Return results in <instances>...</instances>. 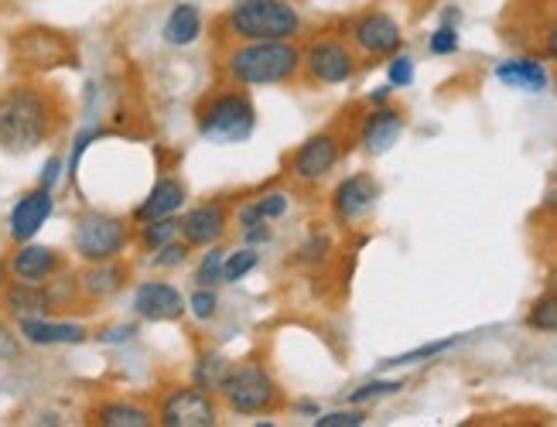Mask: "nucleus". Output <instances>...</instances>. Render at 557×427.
Masks as SVG:
<instances>
[{"label": "nucleus", "instance_id": "12", "mask_svg": "<svg viewBox=\"0 0 557 427\" xmlns=\"http://www.w3.org/2000/svg\"><path fill=\"white\" fill-rule=\"evenodd\" d=\"M376 202H380V181L370 172H356L332 188L329 209L338 226H359L362 219L373 216Z\"/></svg>", "mask_w": 557, "mask_h": 427}, {"label": "nucleus", "instance_id": "26", "mask_svg": "<svg viewBox=\"0 0 557 427\" xmlns=\"http://www.w3.org/2000/svg\"><path fill=\"white\" fill-rule=\"evenodd\" d=\"M230 369H233V360H230V355L209 349V352L199 355L196 366H191V384L202 387V390H209V393H220V387H223V379L230 376Z\"/></svg>", "mask_w": 557, "mask_h": 427}, {"label": "nucleus", "instance_id": "40", "mask_svg": "<svg viewBox=\"0 0 557 427\" xmlns=\"http://www.w3.org/2000/svg\"><path fill=\"white\" fill-rule=\"evenodd\" d=\"M96 137H100V130H83V134L76 137V145H72V161H69V175H72V178H76V172H79V161H83L86 148L92 145Z\"/></svg>", "mask_w": 557, "mask_h": 427}, {"label": "nucleus", "instance_id": "32", "mask_svg": "<svg viewBox=\"0 0 557 427\" xmlns=\"http://www.w3.org/2000/svg\"><path fill=\"white\" fill-rule=\"evenodd\" d=\"M400 390H404V379H370V384H362L349 393V403L352 407H362V403L380 400V397H394Z\"/></svg>", "mask_w": 557, "mask_h": 427}, {"label": "nucleus", "instance_id": "41", "mask_svg": "<svg viewBox=\"0 0 557 427\" xmlns=\"http://www.w3.org/2000/svg\"><path fill=\"white\" fill-rule=\"evenodd\" d=\"M325 253H329V240H325V236H319V233H314L311 240L301 247V260H305V264H319V260H325Z\"/></svg>", "mask_w": 557, "mask_h": 427}, {"label": "nucleus", "instance_id": "8", "mask_svg": "<svg viewBox=\"0 0 557 427\" xmlns=\"http://www.w3.org/2000/svg\"><path fill=\"white\" fill-rule=\"evenodd\" d=\"M11 55L21 68H32V73H48V68L69 65L72 59H76L72 41L62 32L41 28V25L17 32L11 41Z\"/></svg>", "mask_w": 557, "mask_h": 427}, {"label": "nucleus", "instance_id": "19", "mask_svg": "<svg viewBox=\"0 0 557 427\" xmlns=\"http://www.w3.org/2000/svg\"><path fill=\"white\" fill-rule=\"evenodd\" d=\"M0 307L11 315V318H41V315H52V294H48L45 284H28V280H17L8 284L0 291Z\"/></svg>", "mask_w": 557, "mask_h": 427}, {"label": "nucleus", "instance_id": "9", "mask_svg": "<svg viewBox=\"0 0 557 427\" xmlns=\"http://www.w3.org/2000/svg\"><path fill=\"white\" fill-rule=\"evenodd\" d=\"M349 45L356 49V55L362 59H391L404 49V28L394 14L386 11H367L352 21L349 32Z\"/></svg>", "mask_w": 557, "mask_h": 427}, {"label": "nucleus", "instance_id": "33", "mask_svg": "<svg viewBox=\"0 0 557 427\" xmlns=\"http://www.w3.org/2000/svg\"><path fill=\"white\" fill-rule=\"evenodd\" d=\"M458 339H442V342H428V346H418V349H410V352H400L394 355V360H386L383 366H410V363H424V360H434V355H442L455 346Z\"/></svg>", "mask_w": 557, "mask_h": 427}, {"label": "nucleus", "instance_id": "25", "mask_svg": "<svg viewBox=\"0 0 557 427\" xmlns=\"http://www.w3.org/2000/svg\"><path fill=\"white\" fill-rule=\"evenodd\" d=\"M287 209H290L287 192H263L236 209V223H239V229L250 223H274V219L287 216Z\"/></svg>", "mask_w": 557, "mask_h": 427}, {"label": "nucleus", "instance_id": "10", "mask_svg": "<svg viewBox=\"0 0 557 427\" xmlns=\"http://www.w3.org/2000/svg\"><path fill=\"white\" fill-rule=\"evenodd\" d=\"M338 161H343V137L335 130H319L290 158V178L298 185H322Z\"/></svg>", "mask_w": 557, "mask_h": 427}, {"label": "nucleus", "instance_id": "22", "mask_svg": "<svg viewBox=\"0 0 557 427\" xmlns=\"http://www.w3.org/2000/svg\"><path fill=\"white\" fill-rule=\"evenodd\" d=\"M496 79L503 86H510V89H520V92H544L550 76H547V68L537 62V59H506L496 65Z\"/></svg>", "mask_w": 557, "mask_h": 427}, {"label": "nucleus", "instance_id": "1", "mask_svg": "<svg viewBox=\"0 0 557 427\" xmlns=\"http://www.w3.org/2000/svg\"><path fill=\"white\" fill-rule=\"evenodd\" d=\"M62 127V103L55 89L38 83H17L0 89V148L8 154H28L52 140Z\"/></svg>", "mask_w": 557, "mask_h": 427}, {"label": "nucleus", "instance_id": "16", "mask_svg": "<svg viewBox=\"0 0 557 427\" xmlns=\"http://www.w3.org/2000/svg\"><path fill=\"white\" fill-rule=\"evenodd\" d=\"M55 209V199H52V188H32V192H24L14 209H11V219H8V229H11V240L14 243H28L38 236V229L48 223Z\"/></svg>", "mask_w": 557, "mask_h": 427}, {"label": "nucleus", "instance_id": "11", "mask_svg": "<svg viewBox=\"0 0 557 427\" xmlns=\"http://www.w3.org/2000/svg\"><path fill=\"white\" fill-rule=\"evenodd\" d=\"M215 420H220V407H215L212 393L196 384L168 390L158 407V424L164 427H212Z\"/></svg>", "mask_w": 557, "mask_h": 427}, {"label": "nucleus", "instance_id": "47", "mask_svg": "<svg viewBox=\"0 0 557 427\" xmlns=\"http://www.w3.org/2000/svg\"><path fill=\"white\" fill-rule=\"evenodd\" d=\"M554 89H557V76H554Z\"/></svg>", "mask_w": 557, "mask_h": 427}, {"label": "nucleus", "instance_id": "38", "mask_svg": "<svg viewBox=\"0 0 557 427\" xmlns=\"http://www.w3.org/2000/svg\"><path fill=\"white\" fill-rule=\"evenodd\" d=\"M239 236H244L247 247H263V243L274 240V229H271V223H250V226L239 229Z\"/></svg>", "mask_w": 557, "mask_h": 427}, {"label": "nucleus", "instance_id": "30", "mask_svg": "<svg viewBox=\"0 0 557 427\" xmlns=\"http://www.w3.org/2000/svg\"><path fill=\"white\" fill-rule=\"evenodd\" d=\"M223 260H226V250H220V243L206 247V256L199 260V267H196L199 288H220V284H223Z\"/></svg>", "mask_w": 557, "mask_h": 427}, {"label": "nucleus", "instance_id": "15", "mask_svg": "<svg viewBox=\"0 0 557 427\" xmlns=\"http://www.w3.org/2000/svg\"><path fill=\"white\" fill-rule=\"evenodd\" d=\"M404 127H407V121H404L400 106H394V103L373 106L359 124V148L373 158H380L404 137Z\"/></svg>", "mask_w": 557, "mask_h": 427}, {"label": "nucleus", "instance_id": "35", "mask_svg": "<svg viewBox=\"0 0 557 427\" xmlns=\"http://www.w3.org/2000/svg\"><path fill=\"white\" fill-rule=\"evenodd\" d=\"M458 28L451 25V21H445V25H438L431 32V38H428V49H431V55H455L458 52Z\"/></svg>", "mask_w": 557, "mask_h": 427}, {"label": "nucleus", "instance_id": "45", "mask_svg": "<svg viewBox=\"0 0 557 427\" xmlns=\"http://www.w3.org/2000/svg\"><path fill=\"white\" fill-rule=\"evenodd\" d=\"M391 97H394V86L386 83V86H376V89L370 92L367 103H370V106H383V103H391Z\"/></svg>", "mask_w": 557, "mask_h": 427}, {"label": "nucleus", "instance_id": "14", "mask_svg": "<svg viewBox=\"0 0 557 427\" xmlns=\"http://www.w3.org/2000/svg\"><path fill=\"white\" fill-rule=\"evenodd\" d=\"M134 312L144 322H178L188 315V298L175 288L172 280H144L134 291Z\"/></svg>", "mask_w": 557, "mask_h": 427}, {"label": "nucleus", "instance_id": "34", "mask_svg": "<svg viewBox=\"0 0 557 427\" xmlns=\"http://www.w3.org/2000/svg\"><path fill=\"white\" fill-rule=\"evenodd\" d=\"M215 312H220V294L215 288H196L188 298V315L199 318V322H212Z\"/></svg>", "mask_w": 557, "mask_h": 427}, {"label": "nucleus", "instance_id": "4", "mask_svg": "<svg viewBox=\"0 0 557 427\" xmlns=\"http://www.w3.org/2000/svg\"><path fill=\"white\" fill-rule=\"evenodd\" d=\"M223 25L236 41H295L301 11L290 0H236Z\"/></svg>", "mask_w": 557, "mask_h": 427}, {"label": "nucleus", "instance_id": "7", "mask_svg": "<svg viewBox=\"0 0 557 427\" xmlns=\"http://www.w3.org/2000/svg\"><path fill=\"white\" fill-rule=\"evenodd\" d=\"M359 68V55L346 38L322 35L301 49V73L311 86H346Z\"/></svg>", "mask_w": 557, "mask_h": 427}, {"label": "nucleus", "instance_id": "46", "mask_svg": "<svg viewBox=\"0 0 557 427\" xmlns=\"http://www.w3.org/2000/svg\"><path fill=\"white\" fill-rule=\"evenodd\" d=\"M8 277H11V267H8V260H4V256H0V291H4V288H8Z\"/></svg>", "mask_w": 557, "mask_h": 427}, {"label": "nucleus", "instance_id": "29", "mask_svg": "<svg viewBox=\"0 0 557 427\" xmlns=\"http://www.w3.org/2000/svg\"><path fill=\"white\" fill-rule=\"evenodd\" d=\"M260 267V253H257V247H239V250H233V253H226V260H223V280L226 284H239L244 277H250L253 271Z\"/></svg>", "mask_w": 557, "mask_h": 427}, {"label": "nucleus", "instance_id": "5", "mask_svg": "<svg viewBox=\"0 0 557 427\" xmlns=\"http://www.w3.org/2000/svg\"><path fill=\"white\" fill-rule=\"evenodd\" d=\"M215 397H223L226 407L244 417H268L284 407L281 384L271 376V369L257 360L233 363L230 376L223 379V387Z\"/></svg>", "mask_w": 557, "mask_h": 427}, {"label": "nucleus", "instance_id": "36", "mask_svg": "<svg viewBox=\"0 0 557 427\" xmlns=\"http://www.w3.org/2000/svg\"><path fill=\"white\" fill-rule=\"evenodd\" d=\"M386 62H391V65H386V79H391L394 89H404V86L414 83V59H410L404 49L397 55H391Z\"/></svg>", "mask_w": 557, "mask_h": 427}, {"label": "nucleus", "instance_id": "42", "mask_svg": "<svg viewBox=\"0 0 557 427\" xmlns=\"http://www.w3.org/2000/svg\"><path fill=\"white\" fill-rule=\"evenodd\" d=\"M59 178H62V158L59 154H52L45 161V168H41V188H55L59 185Z\"/></svg>", "mask_w": 557, "mask_h": 427}, {"label": "nucleus", "instance_id": "39", "mask_svg": "<svg viewBox=\"0 0 557 427\" xmlns=\"http://www.w3.org/2000/svg\"><path fill=\"white\" fill-rule=\"evenodd\" d=\"M17 355H21V342H17V336L11 331V325H8V322H0V360L11 363V360H17Z\"/></svg>", "mask_w": 557, "mask_h": 427}, {"label": "nucleus", "instance_id": "24", "mask_svg": "<svg viewBox=\"0 0 557 427\" xmlns=\"http://www.w3.org/2000/svg\"><path fill=\"white\" fill-rule=\"evenodd\" d=\"M89 420L100 427H151L154 411L140 407V403H127V400H110V403H100V407L89 414Z\"/></svg>", "mask_w": 557, "mask_h": 427}, {"label": "nucleus", "instance_id": "20", "mask_svg": "<svg viewBox=\"0 0 557 427\" xmlns=\"http://www.w3.org/2000/svg\"><path fill=\"white\" fill-rule=\"evenodd\" d=\"M21 339H28L32 346H79L89 339V328L76 322H52L48 315L41 318H21L17 322Z\"/></svg>", "mask_w": 557, "mask_h": 427}, {"label": "nucleus", "instance_id": "17", "mask_svg": "<svg viewBox=\"0 0 557 427\" xmlns=\"http://www.w3.org/2000/svg\"><path fill=\"white\" fill-rule=\"evenodd\" d=\"M11 277L14 280H28V284H45L52 280L59 271H65V256L55 247H41L35 240L17 243V250L8 260Z\"/></svg>", "mask_w": 557, "mask_h": 427}, {"label": "nucleus", "instance_id": "43", "mask_svg": "<svg viewBox=\"0 0 557 427\" xmlns=\"http://www.w3.org/2000/svg\"><path fill=\"white\" fill-rule=\"evenodd\" d=\"M134 336H137V328H134V325H116V328L100 331V339H103V342H127V339H134Z\"/></svg>", "mask_w": 557, "mask_h": 427}, {"label": "nucleus", "instance_id": "37", "mask_svg": "<svg viewBox=\"0 0 557 427\" xmlns=\"http://www.w3.org/2000/svg\"><path fill=\"white\" fill-rule=\"evenodd\" d=\"M311 424H314V427H362V424H367V414H362L359 407H349V411L314 414Z\"/></svg>", "mask_w": 557, "mask_h": 427}, {"label": "nucleus", "instance_id": "3", "mask_svg": "<svg viewBox=\"0 0 557 427\" xmlns=\"http://www.w3.org/2000/svg\"><path fill=\"white\" fill-rule=\"evenodd\" d=\"M199 137L209 145H244L257 130V106L244 86H226L215 89L212 97L202 100L196 113Z\"/></svg>", "mask_w": 557, "mask_h": 427}, {"label": "nucleus", "instance_id": "28", "mask_svg": "<svg viewBox=\"0 0 557 427\" xmlns=\"http://www.w3.org/2000/svg\"><path fill=\"white\" fill-rule=\"evenodd\" d=\"M527 328L544 331V336H557V291H544L527 312Z\"/></svg>", "mask_w": 557, "mask_h": 427}, {"label": "nucleus", "instance_id": "27", "mask_svg": "<svg viewBox=\"0 0 557 427\" xmlns=\"http://www.w3.org/2000/svg\"><path fill=\"white\" fill-rule=\"evenodd\" d=\"M182 236V223L172 216V219H151V223H140V229H137V243L144 247V250H158V247H164V243H172V240H178Z\"/></svg>", "mask_w": 557, "mask_h": 427}, {"label": "nucleus", "instance_id": "13", "mask_svg": "<svg viewBox=\"0 0 557 427\" xmlns=\"http://www.w3.org/2000/svg\"><path fill=\"white\" fill-rule=\"evenodd\" d=\"M178 223H182V240L191 250H206L223 243V236L230 233L233 223V212L223 199H209L202 205H191Z\"/></svg>", "mask_w": 557, "mask_h": 427}, {"label": "nucleus", "instance_id": "6", "mask_svg": "<svg viewBox=\"0 0 557 427\" xmlns=\"http://www.w3.org/2000/svg\"><path fill=\"white\" fill-rule=\"evenodd\" d=\"M131 243L127 219L110 216V212H83L72 229V250H76L86 264H100V260H116Z\"/></svg>", "mask_w": 557, "mask_h": 427}, {"label": "nucleus", "instance_id": "31", "mask_svg": "<svg viewBox=\"0 0 557 427\" xmlns=\"http://www.w3.org/2000/svg\"><path fill=\"white\" fill-rule=\"evenodd\" d=\"M188 253H191V247L178 236V240H172V243H164V247L151 250V267H154V271H178V267H185Z\"/></svg>", "mask_w": 557, "mask_h": 427}, {"label": "nucleus", "instance_id": "23", "mask_svg": "<svg viewBox=\"0 0 557 427\" xmlns=\"http://www.w3.org/2000/svg\"><path fill=\"white\" fill-rule=\"evenodd\" d=\"M202 38V11L196 4H175L164 21V41L175 49H188Z\"/></svg>", "mask_w": 557, "mask_h": 427}, {"label": "nucleus", "instance_id": "44", "mask_svg": "<svg viewBox=\"0 0 557 427\" xmlns=\"http://www.w3.org/2000/svg\"><path fill=\"white\" fill-rule=\"evenodd\" d=\"M544 59L557 62V21L544 32Z\"/></svg>", "mask_w": 557, "mask_h": 427}, {"label": "nucleus", "instance_id": "21", "mask_svg": "<svg viewBox=\"0 0 557 427\" xmlns=\"http://www.w3.org/2000/svg\"><path fill=\"white\" fill-rule=\"evenodd\" d=\"M76 277H79V291L86 301H107L127 284L131 267L120 264V256H116V260H100V264H86V271Z\"/></svg>", "mask_w": 557, "mask_h": 427}, {"label": "nucleus", "instance_id": "2", "mask_svg": "<svg viewBox=\"0 0 557 427\" xmlns=\"http://www.w3.org/2000/svg\"><path fill=\"white\" fill-rule=\"evenodd\" d=\"M223 76L233 86H284L301 76V49L295 41H239L223 59Z\"/></svg>", "mask_w": 557, "mask_h": 427}, {"label": "nucleus", "instance_id": "18", "mask_svg": "<svg viewBox=\"0 0 557 427\" xmlns=\"http://www.w3.org/2000/svg\"><path fill=\"white\" fill-rule=\"evenodd\" d=\"M185 202H188V188L182 178H158L151 192L144 196V202L134 209V223L172 219L185 209Z\"/></svg>", "mask_w": 557, "mask_h": 427}]
</instances>
